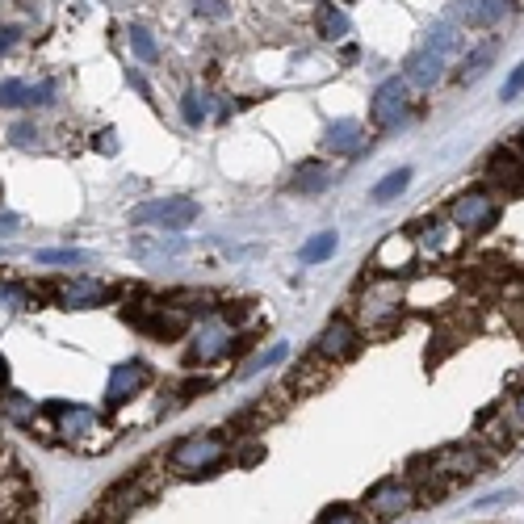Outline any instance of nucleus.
<instances>
[{
	"label": "nucleus",
	"mask_w": 524,
	"mask_h": 524,
	"mask_svg": "<svg viewBox=\"0 0 524 524\" xmlns=\"http://www.w3.org/2000/svg\"><path fill=\"white\" fill-rule=\"evenodd\" d=\"M122 319L130 323V327H139L143 336H151V340H177L185 327H189V315L185 311H177L172 302H160V298H143V302H135V307H126L122 311Z\"/></svg>",
	"instance_id": "nucleus-1"
},
{
	"label": "nucleus",
	"mask_w": 524,
	"mask_h": 524,
	"mask_svg": "<svg viewBox=\"0 0 524 524\" xmlns=\"http://www.w3.org/2000/svg\"><path fill=\"white\" fill-rule=\"evenodd\" d=\"M227 457V445H223V436H214V432H193V436H181L177 445H172L168 453V462L185 470V474H198V470H214L218 462Z\"/></svg>",
	"instance_id": "nucleus-2"
},
{
	"label": "nucleus",
	"mask_w": 524,
	"mask_h": 524,
	"mask_svg": "<svg viewBox=\"0 0 524 524\" xmlns=\"http://www.w3.org/2000/svg\"><path fill=\"white\" fill-rule=\"evenodd\" d=\"M361 311V323L374 332V327H390L399 315H403V290L382 273V281H369V294L357 302Z\"/></svg>",
	"instance_id": "nucleus-3"
},
{
	"label": "nucleus",
	"mask_w": 524,
	"mask_h": 524,
	"mask_svg": "<svg viewBox=\"0 0 524 524\" xmlns=\"http://www.w3.org/2000/svg\"><path fill=\"white\" fill-rule=\"evenodd\" d=\"M449 218H453V227H462L466 235H483V231H491V227L499 223V202L491 198V193L474 189V193H462V198H453Z\"/></svg>",
	"instance_id": "nucleus-4"
},
{
	"label": "nucleus",
	"mask_w": 524,
	"mask_h": 524,
	"mask_svg": "<svg viewBox=\"0 0 524 524\" xmlns=\"http://www.w3.org/2000/svg\"><path fill=\"white\" fill-rule=\"evenodd\" d=\"M407 114H411V89H407V80H403V76L382 80L378 93H374V101H369V118H374V126L395 130V126H403Z\"/></svg>",
	"instance_id": "nucleus-5"
},
{
	"label": "nucleus",
	"mask_w": 524,
	"mask_h": 524,
	"mask_svg": "<svg viewBox=\"0 0 524 524\" xmlns=\"http://www.w3.org/2000/svg\"><path fill=\"white\" fill-rule=\"evenodd\" d=\"M130 218H135L139 227L160 223L164 231H185L193 218H198V202H189V198H156V202H143Z\"/></svg>",
	"instance_id": "nucleus-6"
},
{
	"label": "nucleus",
	"mask_w": 524,
	"mask_h": 524,
	"mask_svg": "<svg viewBox=\"0 0 524 524\" xmlns=\"http://www.w3.org/2000/svg\"><path fill=\"white\" fill-rule=\"evenodd\" d=\"M357 348H361V332H357V327L348 323V319H332L319 332V340H315V357L340 365V361H353Z\"/></svg>",
	"instance_id": "nucleus-7"
},
{
	"label": "nucleus",
	"mask_w": 524,
	"mask_h": 524,
	"mask_svg": "<svg viewBox=\"0 0 524 524\" xmlns=\"http://www.w3.org/2000/svg\"><path fill=\"white\" fill-rule=\"evenodd\" d=\"M428 466H432V474L474 478V474H483V470H487V453L478 449V445H449V449H441V453H432V457H428Z\"/></svg>",
	"instance_id": "nucleus-8"
},
{
	"label": "nucleus",
	"mask_w": 524,
	"mask_h": 524,
	"mask_svg": "<svg viewBox=\"0 0 524 524\" xmlns=\"http://www.w3.org/2000/svg\"><path fill=\"white\" fill-rule=\"evenodd\" d=\"M235 348V332L227 323H218V319H206L198 332H193V348H189V361L193 365H210L218 357H227Z\"/></svg>",
	"instance_id": "nucleus-9"
},
{
	"label": "nucleus",
	"mask_w": 524,
	"mask_h": 524,
	"mask_svg": "<svg viewBox=\"0 0 524 524\" xmlns=\"http://www.w3.org/2000/svg\"><path fill=\"white\" fill-rule=\"evenodd\" d=\"M411 504H420V499H416V487L403 483V478H386V483H378L374 491H369V512H374L378 520H395Z\"/></svg>",
	"instance_id": "nucleus-10"
},
{
	"label": "nucleus",
	"mask_w": 524,
	"mask_h": 524,
	"mask_svg": "<svg viewBox=\"0 0 524 524\" xmlns=\"http://www.w3.org/2000/svg\"><path fill=\"white\" fill-rule=\"evenodd\" d=\"M147 382H151V369L143 361H122L105 382V407H122L126 399H135Z\"/></svg>",
	"instance_id": "nucleus-11"
},
{
	"label": "nucleus",
	"mask_w": 524,
	"mask_h": 524,
	"mask_svg": "<svg viewBox=\"0 0 524 524\" xmlns=\"http://www.w3.org/2000/svg\"><path fill=\"white\" fill-rule=\"evenodd\" d=\"M55 298H59V307L84 311V307H101V302H109V298H114V290L101 286V281H93V277H72V281H59Z\"/></svg>",
	"instance_id": "nucleus-12"
},
{
	"label": "nucleus",
	"mask_w": 524,
	"mask_h": 524,
	"mask_svg": "<svg viewBox=\"0 0 524 524\" xmlns=\"http://www.w3.org/2000/svg\"><path fill=\"white\" fill-rule=\"evenodd\" d=\"M487 181L504 193V198H520L524 193V164L512 156V151H495L487 160Z\"/></svg>",
	"instance_id": "nucleus-13"
},
{
	"label": "nucleus",
	"mask_w": 524,
	"mask_h": 524,
	"mask_svg": "<svg viewBox=\"0 0 524 524\" xmlns=\"http://www.w3.org/2000/svg\"><path fill=\"white\" fill-rule=\"evenodd\" d=\"M51 416H55V428L59 436H68V441H80V436H89L97 428V411L93 407H80V403H51L47 407Z\"/></svg>",
	"instance_id": "nucleus-14"
},
{
	"label": "nucleus",
	"mask_w": 524,
	"mask_h": 524,
	"mask_svg": "<svg viewBox=\"0 0 524 524\" xmlns=\"http://www.w3.org/2000/svg\"><path fill=\"white\" fill-rule=\"evenodd\" d=\"M411 256H416V244H411V235L395 231V235H386L382 248L374 252V269L386 273V277H395V273H403V269L411 265Z\"/></svg>",
	"instance_id": "nucleus-15"
},
{
	"label": "nucleus",
	"mask_w": 524,
	"mask_h": 524,
	"mask_svg": "<svg viewBox=\"0 0 524 524\" xmlns=\"http://www.w3.org/2000/svg\"><path fill=\"white\" fill-rule=\"evenodd\" d=\"M441 76H445V55L441 51H416L407 59V80L420 84V89H432Z\"/></svg>",
	"instance_id": "nucleus-16"
},
{
	"label": "nucleus",
	"mask_w": 524,
	"mask_h": 524,
	"mask_svg": "<svg viewBox=\"0 0 524 524\" xmlns=\"http://www.w3.org/2000/svg\"><path fill=\"white\" fill-rule=\"evenodd\" d=\"M470 26H495L504 13H512V0H470V5L457 9Z\"/></svg>",
	"instance_id": "nucleus-17"
},
{
	"label": "nucleus",
	"mask_w": 524,
	"mask_h": 524,
	"mask_svg": "<svg viewBox=\"0 0 524 524\" xmlns=\"http://www.w3.org/2000/svg\"><path fill=\"white\" fill-rule=\"evenodd\" d=\"M323 147L327 151H357L361 147V122L353 118H340L327 126V135H323Z\"/></svg>",
	"instance_id": "nucleus-18"
},
{
	"label": "nucleus",
	"mask_w": 524,
	"mask_h": 524,
	"mask_svg": "<svg viewBox=\"0 0 524 524\" xmlns=\"http://www.w3.org/2000/svg\"><path fill=\"white\" fill-rule=\"evenodd\" d=\"M315 26H319V34H323L327 42H340V38L348 34V17H344L336 5H319V9H315Z\"/></svg>",
	"instance_id": "nucleus-19"
},
{
	"label": "nucleus",
	"mask_w": 524,
	"mask_h": 524,
	"mask_svg": "<svg viewBox=\"0 0 524 524\" xmlns=\"http://www.w3.org/2000/svg\"><path fill=\"white\" fill-rule=\"evenodd\" d=\"M407 185H411V168H395L390 177H382V181L374 185V193H369V198H374L378 206H386V202H395Z\"/></svg>",
	"instance_id": "nucleus-20"
},
{
	"label": "nucleus",
	"mask_w": 524,
	"mask_h": 524,
	"mask_svg": "<svg viewBox=\"0 0 524 524\" xmlns=\"http://www.w3.org/2000/svg\"><path fill=\"white\" fill-rule=\"evenodd\" d=\"M336 231H319L315 239H307L302 244V265H319V260H327V256H336Z\"/></svg>",
	"instance_id": "nucleus-21"
},
{
	"label": "nucleus",
	"mask_w": 524,
	"mask_h": 524,
	"mask_svg": "<svg viewBox=\"0 0 524 524\" xmlns=\"http://www.w3.org/2000/svg\"><path fill=\"white\" fill-rule=\"evenodd\" d=\"M327 181H332V168H323V164H302L298 177H294V189L319 193V189H327Z\"/></svg>",
	"instance_id": "nucleus-22"
},
{
	"label": "nucleus",
	"mask_w": 524,
	"mask_h": 524,
	"mask_svg": "<svg viewBox=\"0 0 524 524\" xmlns=\"http://www.w3.org/2000/svg\"><path fill=\"white\" fill-rule=\"evenodd\" d=\"M420 239H424V248H428V252H453V248H457V239H453L449 223H428Z\"/></svg>",
	"instance_id": "nucleus-23"
},
{
	"label": "nucleus",
	"mask_w": 524,
	"mask_h": 524,
	"mask_svg": "<svg viewBox=\"0 0 524 524\" xmlns=\"http://www.w3.org/2000/svg\"><path fill=\"white\" fill-rule=\"evenodd\" d=\"M491 59H495V47H483V51H474L466 63H462V72H457V80L462 84H470V80H478L487 68H491Z\"/></svg>",
	"instance_id": "nucleus-24"
},
{
	"label": "nucleus",
	"mask_w": 524,
	"mask_h": 524,
	"mask_svg": "<svg viewBox=\"0 0 524 524\" xmlns=\"http://www.w3.org/2000/svg\"><path fill=\"white\" fill-rule=\"evenodd\" d=\"M38 265H89V252H76V248H47V252H38Z\"/></svg>",
	"instance_id": "nucleus-25"
},
{
	"label": "nucleus",
	"mask_w": 524,
	"mask_h": 524,
	"mask_svg": "<svg viewBox=\"0 0 524 524\" xmlns=\"http://www.w3.org/2000/svg\"><path fill=\"white\" fill-rule=\"evenodd\" d=\"M5 416L13 420V424H34V403L26 399V395H5Z\"/></svg>",
	"instance_id": "nucleus-26"
},
{
	"label": "nucleus",
	"mask_w": 524,
	"mask_h": 524,
	"mask_svg": "<svg viewBox=\"0 0 524 524\" xmlns=\"http://www.w3.org/2000/svg\"><path fill=\"white\" fill-rule=\"evenodd\" d=\"M181 114H185V122H189V126H202V122H206V114H210V105H206V97H202V93H185V97H181Z\"/></svg>",
	"instance_id": "nucleus-27"
},
{
	"label": "nucleus",
	"mask_w": 524,
	"mask_h": 524,
	"mask_svg": "<svg viewBox=\"0 0 524 524\" xmlns=\"http://www.w3.org/2000/svg\"><path fill=\"white\" fill-rule=\"evenodd\" d=\"M0 105H5V109L30 105V84H21V80H5V84H0Z\"/></svg>",
	"instance_id": "nucleus-28"
},
{
	"label": "nucleus",
	"mask_w": 524,
	"mask_h": 524,
	"mask_svg": "<svg viewBox=\"0 0 524 524\" xmlns=\"http://www.w3.org/2000/svg\"><path fill=\"white\" fill-rule=\"evenodd\" d=\"M130 51H135V59H143V63H156L160 59V51H156V42H151V34L147 30H130Z\"/></svg>",
	"instance_id": "nucleus-29"
},
{
	"label": "nucleus",
	"mask_w": 524,
	"mask_h": 524,
	"mask_svg": "<svg viewBox=\"0 0 524 524\" xmlns=\"http://www.w3.org/2000/svg\"><path fill=\"white\" fill-rule=\"evenodd\" d=\"M286 353H290L286 344H273V348H269L265 357H256V361H252V365L244 369V378H248V374H256V369H269V365H281V361H286Z\"/></svg>",
	"instance_id": "nucleus-30"
},
{
	"label": "nucleus",
	"mask_w": 524,
	"mask_h": 524,
	"mask_svg": "<svg viewBox=\"0 0 524 524\" xmlns=\"http://www.w3.org/2000/svg\"><path fill=\"white\" fill-rule=\"evenodd\" d=\"M9 143H13V147H38L42 139H38V130H34L30 122H17V126L9 130Z\"/></svg>",
	"instance_id": "nucleus-31"
},
{
	"label": "nucleus",
	"mask_w": 524,
	"mask_h": 524,
	"mask_svg": "<svg viewBox=\"0 0 524 524\" xmlns=\"http://www.w3.org/2000/svg\"><path fill=\"white\" fill-rule=\"evenodd\" d=\"M319 524H365V520H361V512H353V508H327V512L319 516Z\"/></svg>",
	"instance_id": "nucleus-32"
},
{
	"label": "nucleus",
	"mask_w": 524,
	"mask_h": 524,
	"mask_svg": "<svg viewBox=\"0 0 524 524\" xmlns=\"http://www.w3.org/2000/svg\"><path fill=\"white\" fill-rule=\"evenodd\" d=\"M0 307H26V290L9 286V281H0Z\"/></svg>",
	"instance_id": "nucleus-33"
},
{
	"label": "nucleus",
	"mask_w": 524,
	"mask_h": 524,
	"mask_svg": "<svg viewBox=\"0 0 524 524\" xmlns=\"http://www.w3.org/2000/svg\"><path fill=\"white\" fill-rule=\"evenodd\" d=\"M520 93H524V63H520V68H516V72L504 80V101H516Z\"/></svg>",
	"instance_id": "nucleus-34"
},
{
	"label": "nucleus",
	"mask_w": 524,
	"mask_h": 524,
	"mask_svg": "<svg viewBox=\"0 0 524 524\" xmlns=\"http://www.w3.org/2000/svg\"><path fill=\"white\" fill-rule=\"evenodd\" d=\"M51 97H55L51 80H42V84H34V89H30V105H51Z\"/></svg>",
	"instance_id": "nucleus-35"
},
{
	"label": "nucleus",
	"mask_w": 524,
	"mask_h": 524,
	"mask_svg": "<svg viewBox=\"0 0 524 524\" xmlns=\"http://www.w3.org/2000/svg\"><path fill=\"white\" fill-rule=\"evenodd\" d=\"M93 147H97V151H105V156H114V151H118V139H114V130H101V135L93 139Z\"/></svg>",
	"instance_id": "nucleus-36"
},
{
	"label": "nucleus",
	"mask_w": 524,
	"mask_h": 524,
	"mask_svg": "<svg viewBox=\"0 0 524 524\" xmlns=\"http://www.w3.org/2000/svg\"><path fill=\"white\" fill-rule=\"evenodd\" d=\"M491 416H495V411H483V416H478V424H491ZM491 441H495V445H504V449H508V445H512V432L504 428V432H495V436H491Z\"/></svg>",
	"instance_id": "nucleus-37"
},
{
	"label": "nucleus",
	"mask_w": 524,
	"mask_h": 524,
	"mask_svg": "<svg viewBox=\"0 0 524 524\" xmlns=\"http://www.w3.org/2000/svg\"><path fill=\"white\" fill-rule=\"evenodd\" d=\"M198 13H210V17H223V13H227V5H223V0H198Z\"/></svg>",
	"instance_id": "nucleus-38"
},
{
	"label": "nucleus",
	"mask_w": 524,
	"mask_h": 524,
	"mask_svg": "<svg viewBox=\"0 0 524 524\" xmlns=\"http://www.w3.org/2000/svg\"><path fill=\"white\" fill-rule=\"evenodd\" d=\"M13 42H17V30L13 26H0V51H9Z\"/></svg>",
	"instance_id": "nucleus-39"
},
{
	"label": "nucleus",
	"mask_w": 524,
	"mask_h": 524,
	"mask_svg": "<svg viewBox=\"0 0 524 524\" xmlns=\"http://www.w3.org/2000/svg\"><path fill=\"white\" fill-rule=\"evenodd\" d=\"M512 416H516V424L524 428V390H520V395H516V403H512Z\"/></svg>",
	"instance_id": "nucleus-40"
},
{
	"label": "nucleus",
	"mask_w": 524,
	"mask_h": 524,
	"mask_svg": "<svg viewBox=\"0 0 524 524\" xmlns=\"http://www.w3.org/2000/svg\"><path fill=\"white\" fill-rule=\"evenodd\" d=\"M17 223H21V218H17V214H0V231H13Z\"/></svg>",
	"instance_id": "nucleus-41"
},
{
	"label": "nucleus",
	"mask_w": 524,
	"mask_h": 524,
	"mask_svg": "<svg viewBox=\"0 0 524 524\" xmlns=\"http://www.w3.org/2000/svg\"><path fill=\"white\" fill-rule=\"evenodd\" d=\"M0 386H9V361L0 357Z\"/></svg>",
	"instance_id": "nucleus-42"
},
{
	"label": "nucleus",
	"mask_w": 524,
	"mask_h": 524,
	"mask_svg": "<svg viewBox=\"0 0 524 524\" xmlns=\"http://www.w3.org/2000/svg\"><path fill=\"white\" fill-rule=\"evenodd\" d=\"M0 202H5V185H0Z\"/></svg>",
	"instance_id": "nucleus-43"
}]
</instances>
